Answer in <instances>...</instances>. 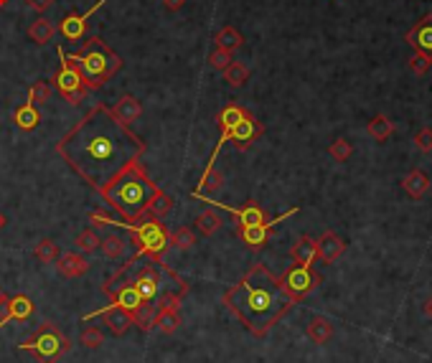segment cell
<instances>
[{"instance_id": "6da1fadb", "label": "cell", "mask_w": 432, "mask_h": 363, "mask_svg": "<svg viewBox=\"0 0 432 363\" xmlns=\"http://www.w3.org/2000/svg\"><path fill=\"white\" fill-rule=\"evenodd\" d=\"M148 145L119 122L107 104H94L59 142L56 153L87 185L102 191L115 176L140 163Z\"/></svg>"}, {"instance_id": "7a4b0ae2", "label": "cell", "mask_w": 432, "mask_h": 363, "mask_svg": "<svg viewBox=\"0 0 432 363\" xmlns=\"http://www.w3.org/2000/svg\"><path fill=\"white\" fill-rule=\"evenodd\" d=\"M222 303L234 312V318L249 333L265 338L290 312L295 300L285 292L280 277H275L265 264L257 262L237 285H231L224 292Z\"/></svg>"}, {"instance_id": "3957f363", "label": "cell", "mask_w": 432, "mask_h": 363, "mask_svg": "<svg viewBox=\"0 0 432 363\" xmlns=\"http://www.w3.org/2000/svg\"><path fill=\"white\" fill-rule=\"evenodd\" d=\"M160 185L150 178L148 171L142 168V163L130 165L127 171L110 180V183L99 191V196L105 199L107 206L119 214V219L127 223H138L148 216L150 201L156 199Z\"/></svg>"}, {"instance_id": "277c9868", "label": "cell", "mask_w": 432, "mask_h": 363, "mask_svg": "<svg viewBox=\"0 0 432 363\" xmlns=\"http://www.w3.org/2000/svg\"><path fill=\"white\" fill-rule=\"evenodd\" d=\"M69 59L74 61V67L79 69L82 82L87 90H99L102 84L110 82L112 76L122 69V59L112 51L102 36L87 38V44L82 46V51L72 53Z\"/></svg>"}, {"instance_id": "5b68a950", "label": "cell", "mask_w": 432, "mask_h": 363, "mask_svg": "<svg viewBox=\"0 0 432 363\" xmlns=\"http://www.w3.org/2000/svg\"><path fill=\"white\" fill-rule=\"evenodd\" d=\"M21 351L33 353L38 363H56L61 356H67L72 351V341L53 323H44L41 330L31 341L21 343Z\"/></svg>"}, {"instance_id": "8992f818", "label": "cell", "mask_w": 432, "mask_h": 363, "mask_svg": "<svg viewBox=\"0 0 432 363\" xmlns=\"http://www.w3.org/2000/svg\"><path fill=\"white\" fill-rule=\"evenodd\" d=\"M56 53H59L61 59V69L56 71V76H53V84H56V90H59V94L67 99L69 104H82L84 96H87V87H84L82 82V74H79V69L74 67V61L69 59L67 53H64V49H56Z\"/></svg>"}, {"instance_id": "52a82bcc", "label": "cell", "mask_w": 432, "mask_h": 363, "mask_svg": "<svg viewBox=\"0 0 432 363\" xmlns=\"http://www.w3.org/2000/svg\"><path fill=\"white\" fill-rule=\"evenodd\" d=\"M262 133H265L262 122L257 117H254L252 112H247L244 119L234 125V130H229V133H222V137H219V142H216V148H214V153H211L209 163H206V165H214L216 163V158H219V150L224 148V142H234V145H237V150H247L254 140H260Z\"/></svg>"}, {"instance_id": "ba28073f", "label": "cell", "mask_w": 432, "mask_h": 363, "mask_svg": "<svg viewBox=\"0 0 432 363\" xmlns=\"http://www.w3.org/2000/svg\"><path fill=\"white\" fill-rule=\"evenodd\" d=\"M280 282H283L285 292H288L295 303H300L303 297H308L315 287H318V285H321L323 277L315 272L313 267H306V264H292V267L288 269L283 277H280Z\"/></svg>"}, {"instance_id": "9c48e42d", "label": "cell", "mask_w": 432, "mask_h": 363, "mask_svg": "<svg viewBox=\"0 0 432 363\" xmlns=\"http://www.w3.org/2000/svg\"><path fill=\"white\" fill-rule=\"evenodd\" d=\"M298 214V208H290V211H285L283 216H277V219H269L267 223H254V226H237V237L244 242L249 249H254V252H260V249H265L269 242V234H272V229H275L277 223H283L285 219H290V216Z\"/></svg>"}, {"instance_id": "30bf717a", "label": "cell", "mask_w": 432, "mask_h": 363, "mask_svg": "<svg viewBox=\"0 0 432 363\" xmlns=\"http://www.w3.org/2000/svg\"><path fill=\"white\" fill-rule=\"evenodd\" d=\"M107 0H97L94 6L87 10V13H76V10H69L67 15H64V21L59 23V31L61 36L67 38V41H82L84 36H87V31H90V18L94 13H97L99 8H105Z\"/></svg>"}, {"instance_id": "8fae6325", "label": "cell", "mask_w": 432, "mask_h": 363, "mask_svg": "<svg viewBox=\"0 0 432 363\" xmlns=\"http://www.w3.org/2000/svg\"><path fill=\"white\" fill-rule=\"evenodd\" d=\"M404 41H407V46H412V51L425 53V56L432 59V13L422 15V18L407 31Z\"/></svg>"}, {"instance_id": "7c38bea8", "label": "cell", "mask_w": 432, "mask_h": 363, "mask_svg": "<svg viewBox=\"0 0 432 363\" xmlns=\"http://www.w3.org/2000/svg\"><path fill=\"white\" fill-rule=\"evenodd\" d=\"M206 203H214V206L229 211V214L237 219V226H254V223H267L269 221L267 211H265L257 201H247L242 208H231V206H226V203H216V201H206Z\"/></svg>"}, {"instance_id": "4fadbf2b", "label": "cell", "mask_w": 432, "mask_h": 363, "mask_svg": "<svg viewBox=\"0 0 432 363\" xmlns=\"http://www.w3.org/2000/svg\"><path fill=\"white\" fill-rule=\"evenodd\" d=\"M94 315H99V318L105 320V326L110 328L115 335H125L127 330L135 326L133 312L122 310V307H117V305H110V307H105V310H97ZM94 315H87V320L94 318Z\"/></svg>"}, {"instance_id": "5bb4252c", "label": "cell", "mask_w": 432, "mask_h": 363, "mask_svg": "<svg viewBox=\"0 0 432 363\" xmlns=\"http://www.w3.org/2000/svg\"><path fill=\"white\" fill-rule=\"evenodd\" d=\"M105 292L110 295V303L112 305H117V307H122V310H127V312H135L142 303H145L133 282H122V285H119L117 289H115V287H107Z\"/></svg>"}, {"instance_id": "9a60e30c", "label": "cell", "mask_w": 432, "mask_h": 363, "mask_svg": "<svg viewBox=\"0 0 432 363\" xmlns=\"http://www.w3.org/2000/svg\"><path fill=\"white\" fill-rule=\"evenodd\" d=\"M133 285L138 287V292H140L145 303H153L158 297V289H160V274H158V269L153 264H145L140 272L135 274Z\"/></svg>"}, {"instance_id": "2e32d148", "label": "cell", "mask_w": 432, "mask_h": 363, "mask_svg": "<svg viewBox=\"0 0 432 363\" xmlns=\"http://www.w3.org/2000/svg\"><path fill=\"white\" fill-rule=\"evenodd\" d=\"M31 315H33V300H31L28 295H13L8 297L6 303V312L0 315V328L8 326L10 320H28Z\"/></svg>"}, {"instance_id": "e0dca14e", "label": "cell", "mask_w": 432, "mask_h": 363, "mask_svg": "<svg viewBox=\"0 0 432 363\" xmlns=\"http://www.w3.org/2000/svg\"><path fill=\"white\" fill-rule=\"evenodd\" d=\"M343 252H346V242L335 231H323V237L318 239V260L333 264L338 257H343Z\"/></svg>"}, {"instance_id": "ac0fdd59", "label": "cell", "mask_w": 432, "mask_h": 363, "mask_svg": "<svg viewBox=\"0 0 432 363\" xmlns=\"http://www.w3.org/2000/svg\"><path fill=\"white\" fill-rule=\"evenodd\" d=\"M290 257L295 264H306V267H313L315 260H318V239L310 237H298V242L290 246Z\"/></svg>"}, {"instance_id": "d6986e66", "label": "cell", "mask_w": 432, "mask_h": 363, "mask_svg": "<svg viewBox=\"0 0 432 363\" xmlns=\"http://www.w3.org/2000/svg\"><path fill=\"white\" fill-rule=\"evenodd\" d=\"M430 185H432L430 176H427L425 171H419V168L410 171V173H407V176H404V178H402V188H404V193H407L410 199H415V201L425 199L427 191H430Z\"/></svg>"}, {"instance_id": "ffe728a7", "label": "cell", "mask_w": 432, "mask_h": 363, "mask_svg": "<svg viewBox=\"0 0 432 363\" xmlns=\"http://www.w3.org/2000/svg\"><path fill=\"white\" fill-rule=\"evenodd\" d=\"M306 335H308V341L315 343V346H326V343L331 341V335H333V323H331L326 315H313V318L308 320Z\"/></svg>"}, {"instance_id": "44dd1931", "label": "cell", "mask_w": 432, "mask_h": 363, "mask_svg": "<svg viewBox=\"0 0 432 363\" xmlns=\"http://www.w3.org/2000/svg\"><path fill=\"white\" fill-rule=\"evenodd\" d=\"M59 264H56V269H59L61 277H67V280H74V277H82V274L90 272V262L84 260L82 254H61Z\"/></svg>"}, {"instance_id": "7402d4cb", "label": "cell", "mask_w": 432, "mask_h": 363, "mask_svg": "<svg viewBox=\"0 0 432 363\" xmlns=\"http://www.w3.org/2000/svg\"><path fill=\"white\" fill-rule=\"evenodd\" d=\"M110 110L119 122L130 125V122H135V119L142 115V102H138L133 94H122L117 102H115V107H110Z\"/></svg>"}, {"instance_id": "603a6c76", "label": "cell", "mask_w": 432, "mask_h": 363, "mask_svg": "<svg viewBox=\"0 0 432 363\" xmlns=\"http://www.w3.org/2000/svg\"><path fill=\"white\" fill-rule=\"evenodd\" d=\"M13 122L18 130H23V133H31V130H36L38 122H41V112L36 110V104H31L28 99L18 107V110L13 112Z\"/></svg>"}, {"instance_id": "cb8c5ba5", "label": "cell", "mask_w": 432, "mask_h": 363, "mask_svg": "<svg viewBox=\"0 0 432 363\" xmlns=\"http://www.w3.org/2000/svg\"><path fill=\"white\" fill-rule=\"evenodd\" d=\"M56 31H59L56 23L49 21V18H44V15H38V21H33L28 26V38L33 41V44L46 46L53 36H56Z\"/></svg>"}, {"instance_id": "d4e9b609", "label": "cell", "mask_w": 432, "mask_h": 363, "mask_svg": "<svg viewBox=\"0 0 432 363\" xmlns=\"http://www.w3.org/2000/svg\"><path fill=\"white\" fill-rule=\"evenodd\" d=\"M366 133H369V137L376 142H384L392 137V133H394V122L387 117V115H376V117L369 119V125H366Z\"/></svg>"}, {"instance_id": "484cf974", "label": "cell", "mask_w": 432, "mask_h": 363, "mask_svg": "<svg viewBox=\"0 0 432 363\" xmlns=\"http://www.w3.org/2000/svg\"><path fill=\"white\" fill-rule=\"evenodd\" d=\"M249 110H244V107H239V104H226L219 115H216V125H219V130L222 133H229V130H234V125L237 122H242L244 119V115Z\"/></svg>"}, {"instance_id": "4316f807", "label": "cell", "mask_w": 432, "mask_h": 363, "mask_svg": "<svg viewBox=\"0 0 432 363\" xmlns=\"http://www.w3.org/2000/svg\"><path fill=\"white\" fill-rule=\"evenodd\" d=\"M196 231L201 234V237H214L216 231L222 229V216L216 214L214 208H206V211H201V214L196 216Z\"/></svg>"}, {"instance_id": "83f0119b", "label": "cell", "mask_w": 432, "mask_h": 363, "mask_svg": "<svg viewBox=\"0 0 432 363\" xmlns=\"http://www.w3.org/2000/svg\"><path fill=\"white\" fill-rule=\"evenodd\" d=\"M156 318H158V305H153V303H142L140 307L133 312L135 326L140 328L142 333H150V330L156 328Z\"/></svg>"}, {"instance_id": "f1b7e54d", "label": "cell", "mask_w": 432, "mask_h": 363, "mask_svg": "<svg viewBox=\"0 0 432 363\" xmlns=\"http://www.w3.org/2000/svg\"><path fill=\"white\" fill-rule=\"evenodd\" d=\"M224 183V176L216 171V165H206V171H203L201 180H199V188L194 191V199L196 196H203V193H214L219 191Z\"/></svg>"}, {"instance_id": "f546056e", "label": "cell", "mask_w": 432, "mask_h": 363, "mask_svg": "<svg viewBox=\"0 0 432 363\" xmlns=\"http://www.w3.org/2000/svg\"><path fill=\"white\" fill-rule=\"evenodd\" d=\"M214 44L219 46V49H226V51H237L239 46L244 44V36H242L234 26H224L214 36Z\"/></svg>"}, {"instance_id": "4dcf8cb0", "label": "cell", "mask_w": 432, "mask_h": 363, "mask_svg": "<svg viewBox=\"0 0 432 363\" xmlns=\"http://www.w3.org/2000/svg\"><path fill=\"white\" fill-rule=\"evenodd\" d=\"M171 208H173V199H171V196H168V193H163V191H158V196L150 201V206H148V219L163 221L165 216L171 214Z\"/></svg>"}, {"instance_id": "1f68e13d", "label": "cell", "mask_w": 432, "mask_h": 363, "mask_svg": "<svg viewBox=\"0 0 432 363\" xmlns=\"http://www.w3.org/2000/svg\"><path fill=\"white\" fill-rule=\"evenodd\" d=\"M224 79H226V84H229V87L239 90V87H244L247 79H249V69H247L242 61H231L229 67L224 69Z\"/></svg>"}, {"instance_id": "d6a6232c", "label": "cell", "mask_w": 432, "mask_h": 363, "mask_svg": "<svg viewBox=\"0 0 432 363\" xmlns=\"http://www.w3.org/2000/svg\"><path fill=\"white\" fill-rule=\"evenodd\" d=\"M181 326V315L178 310H160L158 307V318H156V328L163 335H173Z\"/></svg>"}, {"instance_id": "836d02e7", "label": "cell", "mask_w": 432, "mask_h": 363, "mask_svg": "<svg viewBox=\"0 0 432 363\" xmlns=\"http://www.w3.org/2000/svg\"><path fill=\"white\" fill-rule=\"evenodd\" d=\"M74 244H76V249H79L82 254H92V252H97V249H99L102 239H99V234L94 229H84L82 234H76Z\"/></svg>"}, {"instance_id": "e575fe53", "label": "cell", "mask_w": 432, "mask_h": 363, "mask_svg": "<svg viewBox=\"0 0 432 363\" xmlns=\"http://www.w3.org/2000/svg\"><path fill=\"white\" fill-rule=\"evenodd\" d=\"M194 244H196V234L188 226H181V229H176L171 234V246L178 249V252H188V249H194Z\"/></svg>"}, {"instance_id": "d590c367", "label": "cell", "mask_w": 432, "mask_h": 363, "mask_svg": "<svg viewBox=\"0 0 432 363\" xmlns=\"http://www.w3.org/2000/svg\"><path fill=\"white\" fill-rule=\"evenodd\" d=\"M99 249H102V254H105V257H110V260H117V257H122V254H125V239L117 237V234H107V237H102V244H99Z\"/></svg>"}, {"instance_id": "8d00e7d4", "label": "cell", "mask_w": 432, "mask_h": 363, "mask_svg": "<svg viewBox=\"0 0 432 363\" xmlns=\"http://www.w3.org/2000/svg\"><path fill=\"white\" fill-rule=\"evenodd\" d=\"M33 257H36L41 264H51V262L59 260V246L53 244L51 239H41L36 244V249H33Z\"/></svg>"}, {"instance_id": "74e56055", "label": "cell", "mask_w": 432, "mask_h": 363, "mask_svg": "<svg viewBox=\"0 0 432 363\" xmlns=\"http://www.w3.org/2000/svg\"><path fill=\"white\" fill-rule=\"evenodd\" d=\"M351 153H354V145L346 137H338V140H333L328 145V155L333 158L335 163H346L351 158Z\"/></svg>"}, {"instance_id": "f35d334b", "label": "cell", "mask_w": 432, "mask_h": 363, "mask_svg": "<svg viewBox=\"0 0 432 363\" xmlns=\"http://www.w3.org/2000/svg\"><path fill=\"white\" fill-rule=\"evenodd\" d=\"M51 99V84L49 82H33L28 90V102L31 104H44Z\"/></svg>"}, {"instance_id": "ab89813d", "label": "cell", "mask_w": 432, "mask_h": 363, "mask_svg": "<svg viewBox=\"0 0 432 363\" xmlns=\"http://www.w3.org/2000/svg\"><path fill=\"white\" fill-rule=\"evenodd\" d=\"M102 343H105V335H102V330H99V328L90 326V328H84V330H82V346H84V348L97 351V348H102Z\"/></svg>"}, {"instance_id": "60d3db41", "label": "cell", "mask_w": 432, "mask_h": 363, "mask_svg": "<svg viewBox=\"0 0 432 363\" xmlns=\"http://www.w3.org/2000/svg\"><path fill=\"white\" fill-rule=\"evenodd\" d=\"M231 51H226V49H219V46H216L214 51L209 53V64H211V69H219V71H224V69L229 67L231 64Z\"/></svg>"}, {"instance_id": "b9f144b4", "label": "cell", "mask_w": 432, "mask_h": 363, "mask_svg": "<svg viewBox=\"0 0 432 363\" xmlns=\"http://www.w3.org/2000/svg\"><path fill=\"white\" fill-rule=\"evenodd\" d=\"M183 303V292H163L158 297V307L160 310H178Z\"/></svg>"}, {"instance_id": "7bdbcfd3", "label": "cell", "mask_w": 432, "mask_h": 363, "mask_svg": "<svg viewBox=\"0 0 432 363\" xmlns=\"http://www.w3.org/2000/svg\"><path fill=\"white\" fill-rule=\"evenodd\" d=\"M430 67H432V59H430V56L415 51V56L410 59V69H412V71H415L417 76H422V74H427V69H430Z\"/></svg>"}, {"instance_id": "ee69618b", "label": "cell", "mask_w": 432, "mask_h": 363, "mask_svg": "<svg viewBox=\"0 0 432 363\" xmlns=\"http://www.w3.org/2000/svg\"><path fill=\"white\" fill-rule=\"evenodd\" d=\"M415 148L422 150V153H430L432 150V127H422L419 133H415Z\"/></svg>"}, {"instance_id": "f6af8a7d", "label": "cell", "mask_w": 432, "mask_h": 363, "mask_svg": "<svg viewBox=\"0 0 432 363\" xmlns=\"http://www.w3.org/2000/svg\"><path fill=\"white\" fill-rule=\"evenodd\" d=\"M26 3H28V8H33V10L41 13V15H44L46 10L53 6V0H26Z\"/></svg>"}, {"instance_id": "bcb514c9", "label": "cell", "mask_w": 432, "mask_h": 363, "mask_svg": "<svg viewBox=\"0 0 432 363\" xmlns=\"http://www.w3.org/2000/svg\"><path fill=\"white\" fill-rule=\"evenodd\" d=\"M183 3H186V0H163V6L168 8V10H181Z\"/></svg>"}, {"instance_id": "7dc6e473", "label": "cell", "mask_w": 432, "mask_h": 363, "mask_svg": "<svg viewBox=\"0 0 432 363\" xmlns=\"http://www.w3.org/2000/svg\"><path fill=\"white\" fill-rule=\"evenodd\" d=\"M422 310H425V315H427V318L432 320V295H430V297H427V300H425V305H422Z\"/></svg>"}, {"instance_id": "c3c4849f", "label": "cell", "mask_w": 432, "mask_h": 363, "mask_svg": "<svg viewBox=\"0 0 432 363\" xmlns=\"http://www.w3.org/2000/svg\"><path fill=\"white\" fill-rule=\"evenodd\" d=\"M6 303H8V295H6V289L0 287V310H6Z\"/></svg>"}, {"instance_id": "681fc988", "label": "cell", "mask_w": 432, "mask_h": 363, "mask_svg": "<svg viewBox=\"0 0 432 363\" xmlns=\"http://www.w3.org/2000/svg\"><path fill=\"white\" fill-rule=\"evenodd\" d=\"M3 226H6V216L0 214V229H3Z\"/></svg>"}, {"instance_id": "f907efd6", "label": "cell", "mask_w": 432, "mask_h": 363, "mask_svg": "<svg viewBox=\"0 0 432 363\" xmlns=\"http://www.w3.org/2000/svg\"><path fill=\"white\" fill-rule=\"evenodd\" d=\"M3 6H8V0H0V8H3Z\"/></svg>"}]
</instances>
